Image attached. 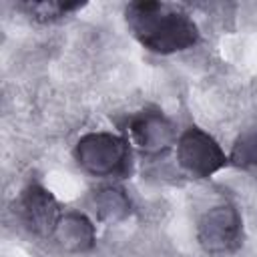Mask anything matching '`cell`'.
<instances>
[{
    "label": "cell",
    "mask_w": 257,
    "mask_h": 257,
    "mask_svg": "<svg viewBox=\"0 0 257 257\" xmlns=\"http://www.w3.org/2000/svg\"><path fill=\"white\" fill-rule=\"evenodd\" d=\"M229 161L235 167L257 175V126H251V128L243 131L235 139Z\"/></svg>",
    "instance_id": "obj_10"
},
{
    "label": "cell",
    "mask_w": 257,
    "mask_h": 257,
    "mask_svg": "<svg viewBox=\"0 0 257 257\" xmlns=\"http://www.w3.org/2000/svg\"><path fill=\"white\" fill-rule=\"evenodd\" d=\"M82 2H54V0H42V2H20L18 8L24 10L32 20L36 22H56L62 20L66 16H70L72 12H76L78 8H82Z\"/></svg>",
    "instance_id": "obj_9"
},
{
    "label": "cell",
    "mask_w": 257,
    "mask_h": 257,
    "mask_svg": "<svg viewBox=\"0 0 257 257\" xmlns=\"http://www.w3.org/2000/svg\"><path fill=\"white\" fill-rule=\"evenodd\" d=\"M197 241L205 253L227 255L243 243V219L239 211L229 205H215L197 223Z\"/></svg>",
    "instance_id": "obj_3"
},
{
    "label": "cell",
    "mask_w": 257,
    "mask_h": 257,
    "mask_svg": "<svg viewBox=\"0 0 257 257\" xmlns=\"http://www.w3.org/2000/svg\"><path fill=\"white\" fill-rule=\"evenodd\" d=\"M72 155L76 165L92 177L126 179L133 173L131 145L114 133H86L76 141Z\"/></svg>",
    "instance_id": "obj_2"
},
{
    "label": "cell",
    "mask_w": 257,
    "mask_h": 257,
    "mask_svg": "<svg viewBox=\"0 0 257 257\" xmlns=\"http://www.w3.org/2000/svg\"><path fill=\"white\" fill-rule=\"evenodd\" d=\"M52 239L64 251L84 253L94 247L96 231H94L92 221L86 215H82L78 211H64L54 233H52Z\"/></svg>",
    "instance_id": "obj_7"
},
{
    "label": "cell",
    "mask_w": 257,
    "mask_h": 257,
    "mask_svg": "<svg viewBox=\"0 0 257 257\" xmlns=\"http://www.w3.org/2000/svg\"><path fill=\"white\" fill-rule=\"evenodd\" d=\"M14 213L18 215L20 223L36 237H52L60 217H62V207L56 201V197L42 185L30 183L28 187L22 189Z\"/></svg>",
    "instance_id": "obj_5"
},
{
    "label": "cell",
    "mask_w": 257,
    "mask_h": 257,
    "mask_svg": "<svg viewBox=\"0 0 257 257\" xmlns=\"http://www.w3.org/2000/svg\"><path fill=\"white\" fill-rule=\"evenodd\" d=\"M133 36L155 54H173L191 48L199 40L195 20L179 6L159 0H139L124 8Z\"/></svg>",
    "instance_id": "obj_1"
},
{
    "label": "cell",
    "mask_w": 257,
    "mask_h": 257,
    "mask_svg": "<svg viewBox=\"0 0 257 257\" xmlns=\"http://www.w3.org/2000/svg\"><path fill=\"white\" fill-rule=\"evenodd\" d=\"M94 211L104 223H118L131 215V199L124 189L116 185H104L94 191L92 197Z\"/></svg>",
    "instance_id": "obj_8"
},
{
    "label": "cell",
    "mask_w": 257,
    "mask_h": 257,
    "mask_svg": "<svg viewBox=\"0 0 257 257\" xmlns=\"http://www.w3.org/2000/svg\"><path fill=\"white\" fill-rule=\"evenodd\" d=\"M177 161L195 179H207L229 163L221 145L199 126H189L177 139Z\"/></svg>",
    "instance_id": "obj_4"
},
{
    "label": "cell",
    "mask_w": 257,
    "mask_h": 257,
    "mask_svg": "<svg viewBox=\"0 0 257 257\" xmlns=\"http://www.w3.org/2000/svg\"><path fill=\"white\" fill-rule=\"evenodd\" d=\"M128 135L143 155L159 157L177 145V128L161 110H141L128 118Z\"/></svg>",
    "instance_id": "obj_6"
}]
</instances>
